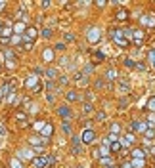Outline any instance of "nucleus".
<instances>
[{
    "instance_id": "16",
    "label": "nucleus",
    "mask_w": 155,
    "mask_h": 168,
    "mask_svg": "<svg viewBox=\"0 0 155 168\" xmlns=\"http://www.w3.org/2000/svg\"><path fill=\"white\" fill-rule=\"evenodd\" d=\"M130 155H132V159H146L148 153H146V149H142V147H132L130 149Z\"/></svg>"
},
{
    "instance_id": "5",
    "label": "nucleus",
    "mask_w": 155,
    "mask_h": 168,
    "mask_svg": "<svg viewBox=\"0 0 155 168\" xmlns=\"http://www.w3.org/2000/svg\"><path fill=\"white\" fill-rule=\"evenodd\" d=\"M130 17V12H128V8H124V6H119L115 10V19L117 21H121V23H123V21H126Z\"/></svg>"
},
{
    "instance_id": "31",
    "label": "nucleus",
    "mask_w": 155,
    "mask_h": 168,
    "mask_svg": "<svg viewBox=\"0 0 155 168\" xmlns=\"http://www.w3.org/2000/svg\"><path fill=\"white\" fill-rule=\"evenodd\" d=\"M15 120H17V122H27V113L17 111V113H15Z\"/></svg>"
},
{
    "instance_id": "43",
    "label": "nucleus",
    "mask_w": 155,
    "mask_h": 168,
    "mask_svg": "<svg viewBox=\"0 0 155 168\" xmlns=\"http://www.w3.org/2000/svg\"><path fill=\"white\" fill-rule=\"evenodd\" d=\"M94 58L100 61V59H105V54H103V52H96V54H94Z\"/></svg>"
},
{
    "instance_id": "13",
    "label": "nucleus",
    "mask_w": 155,
    "mask_h": 168,
    "mask_svg": "<svg viewBox=\"0 0 155 168\" xmlns=\"http://www.w3.org/2000/svg\"><path fill=\"white\" fill-rule=\"evenodd\" d=\"M140 25H142V27H155V17H153V15L144 13L142 17H140Z\"/></svg>"
},
{
    "instance_id": "40",
    "label": "nucleus",
    "mask_w": 155,
    "mask_h": 168,
    "mask_svg": "<svg viewBox=\"0 0 155 168\" xmlns=\"http://www.w3.org/2000/svg\"><path fill=\"white\" fill-rule=\"evenodd\" d=\"M46 159H48V166H52V164L58 162V157H54V155H46Z\"/></svg>"
},
{
    "instance_id": "19",
    "label": "nucleus",
    "mask_w": 155,
    "mask_h": 168,
    "mask_svg": "<svg viewBox=\"0 0 155 168\" xmlns=\"http://www.w3.org/2000/svg\"><path fill=\"white\" fill-rule=\"evenodd\" d=\"M155 140V128H148L144 132V143H151Z\"/></svg>"
},
{
    "instance_id": "42",
    "label": "nucleus",
    "mask_w": 155,
    "mask_h": 168,
    "mask_svg": "<svg viewBox=\"0 0 155 168\" xmlns=\"http://www.w3.org/2000/svg\"><path fill=\"white\" fill-rule=\"evenodd\" d=\"M96 6L98 8H105L107 6V0H96Z\"/></svg>"
},
{
    "instance_id": "45",
    "label": "nucleus",
    "mask_w": 155,
    "mask_h": 168,
    "mask_svg": "<svg viewBox=\"0 0 155 168\" xmlns=\"http://www.w3.org/2000/svg\"><path fill=\"white\" fill-rule=\"evenodd\" d=\"M103 86H105V80H103V78H102V80H96V88H98V90L103 88Z\"/></svg>"
},
{
    "instance_id": "48",
    "label": "nucleus",
    "mask_w": 155,
    "mask_h": 168,
    "mask_svg": "<svg viewBox=\"0 0 155 168\" xmlns=\"http://www.w3.org/2000/svg\"><path fill=\"white\" fill-rule=\"evenodd\" d=\"M42 8H50V0H42V4H40Z\"/></svg>"
},
{
    "instance_id": "30",
    "label": "nucleus",
    "mask_w": 155,
    "mask_h": 168,
    "mask_svg": "<svg viewBox=\"0 0 155 168\" xmlns=\"http://www.w3.org/2000/svg\"><path fill=\"white\" fill-rule=\"evenodd\" d=\"M19 42H23V34H12V38H10V44L15 46V44H19Z\"/></svg>"
},
{
    "instance_id": "9",
    "label": "nucleus",
    "mask_w": 155,
    "mask_h": 168,
    "mask_svg": "<svg viewBox=\"0 0 155 168\" xmlns=\"http://www.w3.org/2000/svg\"><path fill=\"white\" fill-rule=\"evenodd\" d=\"M121 142V145H124V147H128V145H134L136 143V134H132V132H126L123 136V140H119Z\"/></svg>"
},
{
    "instance_id": "50",
    "label": "nucleus",
    "mask_w": 155,
    "mask_h": 168,
    "mask_svg": "<svg viewBox=\"0 0 155 168\" xmlns=\"http://www.w3.org/2000/svg\"><path fill=\"white\" fill-rule=\"evenodd\" d=\"M4 6H6V4H4V2H0V10H2V8H4Z\"/></svg>"
},
{
    "instance_id": "36",
    "label": "nucleus",
    "mask_w": 155,
    "mask_h": 168,
    "mask_svg": "<svg viewBox=\"0 0 155 168\" xmlns=\"http://www.w3.org/2000/svg\"><path fill=\"white\" fill-rule=\"evenodd\" d=\"M10 166L12 168H23V164H21L19 159H12V161H10Z\"/></svg>"
},
{
    "instance_id": "39",
    "label": "nucleus",
    "mask_w": 155,
    "mask_h": 168,
    "mask_svg": "<svg viewBox=\"0 0 155 168\" xmlns=\"http://www.w3.org/2000/svg\"><path fill=\"white\" fill-rule=\"evenodd\" d=\"M52 32H54V31H52L50 27H46V29H42V36H44V38H50Z\"/></svg>"
},
{
    "instance_id": "4",
    "label": "nucleus",
    "mask_w": 155,
    "mask_h": 168,
    "mask_svg": "<svg viewBox=\"0 0 155 168\" xmlns=\"http://www.w3.org/2000/svg\"><path fill=\"white\" fill-rule=\"evenodd\" d=\"M94 140H96V132H94V128L82 130V134H80V143H82V145H92Z\"/></svg>"
},
{
    "instance_id": "44",
    "label": "nucleus",
    "mask_w": 155,
    "mask_h": 168,
    "mask_svg": "<svg viewBox=\"0 0 155 168\" xmlns=\"http://www.w3.org/2000/svg\"><path fill=\"white\" fill-rule=\"evenodd\" d=\"M46 101H48V103H54V96H52V92H46Z\"/></svg>"
},
{
    "instance_id": "12",
    "label": "nucleus",
    "mask_w": 155,
    "mask_h": 168,
    "mask_svg": "<svg viewBox=\"0 0 155 168\" xmlns=\"http://www.w3.org/2000/svg\"><path fill=\"white\" fill-rule=\"evenodd\" d=\"M58 115L63 118V120H67V118H71L73 116V111L69 109V105H59L58 107Z\"/></svg>"
},
{
    "instance_id": "34",
    "label": "nucleus",
    "mask_w": 155,
    "mask_h": 168,
    "mask_svg": "<svg viewBox=\"0 0 155 168\" xmlns=\"http://www.w3.org/2000/svg\"><path fill=\"white\" fill-rule=\"evenodd\" d=\"M105 118H107V113H105V111H98L96 113V120L98 122H102V120H105Z\"/></svg>"
},
{
    "instance_id": "22",
    "label": "nucleus",
    "mask_w": 155,
    "mask_h": 168,
    "mask_svg": "<svg viewBox=\"0 0 155 168\" xmlns=\"http://www.w3.org/2000/svg\"><path fill=\"white\" fill-rule=\"evenodd\" d=\"M12 29H13V34H23L25 32V23H21V21H17L15 25H12Z\"/></svg>"
},
{
    "instance_id": "51",
    "label": "nucleus",
    "mask_w": 155,
    "mask_h": 168,
    "mask_svg": "<svg viewBox=\"0 0 155 168\" xmlns=\"http://www.w3.org/2000/svg\"><path fill=\"white\" fill-rule=\"evenodd\" d=\"M78 168H84V166H78Z\"/></svg>"
},
{
    "instance_id": "38",
    "label": "nucleus",
    "mask_w": 155,
    "mask_h": 168,
    "mask_svg": "<svg viewBox=\"0 0 155 168\" xmlns=\"http://www.w3.org/2000/svg\"><path fill=\"white\" fill-rule=\"evenodd\" d=\"M27 109H29V113H39V105L37 103H29L27 105Z\"/></svg>"
},
{
    "instance_id": "46",
    "label": "nucleus",
    "mask_w": 155,
    "mask_h": 168,
    "mask_svg": "<svg viewBox=\"0 0 155 168\" xmlns=\"http://www.w3.org/2000/svg\"><path fill=\"white\" fill-rule=\"evenodd\" d=\"M65 40H67V42H73V40H75V34L67 32V34H65Z\"/></svg>"
},
{
    "instance_id": "17",
    "label": "nucleus",
    "mask_w": 155,
    "mask_h": 168,
    "mask_svg": "<svg viewBox=\"0 0 155 168\" xmlns=\"http://www.w3.org/2000/svg\"><path fill=\"white\" fill-rule=\"evenodd\" d=\"M71 143H73V153L78 155L82 151V143H80V138L78 136H71Z\"/></svg>"
},
{
    "instance_id": "53",
    "label": "nucleus",
    "mask_w": 155,
    "mask_h": 168,
    "mask_svg": "<svg viewBox=\"0 0 155 168\" xmlns=\"http://www.w3.org/2000/svg\"><path fill=\"white\" fill-rule=\"evenodd\" d=\"M0 97H2V96H0Z\"/></svg>"
},
{
    "instance_id": "15",
    "label": "nucleus",
    "mask_w": 155,
    "mask_h": 168,
    "mask_svg": "<svg viewBox=\"0 0 155 168\" xmlns=\"http://www.w3.org/2000/svg\"><path fill=\"white\" fill-rule=\"evenodd\" d=\"M144 36H146V32H144V29H142V27H140V29H132V42L140 44Z\"/></svg>"
},
{
    "instance_id": "3",
    "label": "nucleus",
    "mask_w": 155,
    "mask_h": 168,
    "mask_svg": "<svg viewBox=\"0 0 155 168\" xmlns=\"http://www.w3.org/2000/svg\"><path fill=\"white\" fill-rule=\"evenodd\" d=\"M2 58H4V61H2V63L6 65L8 69H15V65H17V59H15V54H13L12 48H6V50L2 52Z\"/></svg>"
},
{
    "instance_id": "2",
    "label": "nucleus",
    "mask_w": 155,
    "mask_h": 168,
    "mask_svg": "<svg viewBox=\"0 0 155 168\" xmlns=\"http://www.w3.org/2000/svg\"><path fill=\"white\" fill-rule=\"evenodd\" d=\"M103 36V31L100 27H88L86 29V40L90 42V44H98Z\"/></svg>"
},
{
    "instance_id": "27",
    "label": "nucleus",
    "mask_w": 155,
    "mask_h": 168,
    "mask_svg": "<svg viewBox=\"0 0 155 168\" xmlns=\"http://www.w3.org/2000/svg\"><path fill=\"white\" fill-rule=\"evenodd\" d=\"M130 164H132V168H144L146 161L144 159H130Z\"/></svg>"
},
{
    "instance_id": "8",
    "label": "nucleus",
    "mask_w": 155,
    "mask_h": 168,
    "mask_svg": "<svg viewBox=\"0 0 155 168\" xmlns=\"http://www.w3.org/2000/svg\"><path fill=\"white\" fill-rule=\"evenodd\" d=\"M25 88H29V90H35V88H37V86H39L40 84V78L37 77V75H29V77L25 78Z\"/></svg>"
},
{
    "instance_id": "35",
    "label": "nucleus",
    "mask_w": 155,
    "mask_h": 168,
    "mask_svg": "<svg viewBox=\"0 0 155 168\" xmlns=\"http://www.w3.org/2000/svg\"><path fill=\"white\" fill-rule=\"evenodd\" d=\"M124 65H126L128 69H136V67H138V61H134V59H124Z\"/></svg>"
},
{
    "instance_id": "11",
    "label": "nucleus",
    "mask_w": 155,
    "mask_h": 168,
    "mask_svg": "<svg viewBox=\"0 0 155 168\" xmlns=\"http://www.w3.org/2000/svg\"><path fill=\"white\" fill-rule=\"evenodd\" d=\"M103 78H105L107 82H117V80H119V73H117V69L109 67V69L105 71V75H103Z\"/></svg>"
},
{
    "instance_id": "14",
    "label": "nucleus",
    "mask_w": 155,
    "mask_h": 168,
    "mask_svg": "<svg viewBox=\"0 0 155 168\" xmlns=\"http://www.w3.org/2000/svg\"><path fill=\"white\" fill-rule=\"evenodd\" d=\"M54 58H56L54 48H44V52H42V59H44V63H52Z\"/></svg>"
},
{
    "instance_id": "47",
    "label": "nucleus",
    "mask_w": 155,
    "mask_h": 168,
    "mask_svg": "<svg viewBox=\"0 0 155 168\" xmlns=\"http://www.w3.org/2000/svg\"><path fill=\"white\" fill-rule=\"evenodd\" d=\"M121 168H132V164H130V161H126V162L121 164Z\"/></svg>"
},
{
    "instance_id": "21",
    "label": "nucleus",
    "mask_w": 155,
    "mask_h": 168,
    "mask_svg": "<svg viewBox=\"0 0 155 168\" xmlns=\"http://www.w3.org/2000/svg\"><path fill=\"white\" fill-rule=\"evenodd\" d=\"M65 99L73 103V101H78V99H80V96H78V92H77V90H69L67 94H65Z\"/></svg>"
},
{
    "instance_id": "7",
    "label": "nucleus",
    "mask_w": 155,
    "mask_h": 168,
    "mask_svg": "<svg viewBox=\"0 0 155 168\" xmlns=\"http://www.w3.org/2000/svg\"><path fill=\"white\" fill-rule=\"evenodd\" d=\"M37 36H39V29H37V27H27L25 32H23V40H31V42H35Z\"/></svg>"
},
{
    "instance_id": "28",
    "label": "nucleus",
    "mask_w": 155,
    "mask_h": 168,
    "mask_svg": "<svg viewBox=\"0 0 155 168\" xmlns=\"http://www.w3.org/2000/svg\"><path fill=\"white\" fill-rule=\"evenodd\" d=\"M100 164H102V166H113V164H115V161H113V157H103V159H100Z\"/></svg>"
},
{
    "instance_id": "26",
    "label": "nucleus",
    "mask_w": 155,
    "mask_h": 168,
    "mask_svg": "<svg viewBox=\"0 0 155 168\" xmlns=\"http://www.w3.org/2000/svg\"><path fill=\"white\" fill-rule=\"evenodd\" d=\"M103 157H113L109 151V145H100V159H103Z\"/></svg>"
},
{
    "instance_id": "49",
    "label": "nucleus",
    "mask_w": 155,
    "mask_h": 168,
    "mask_svg": "<svg viewBox=\"0 0 155 168\" xmlns=\"http://www.w3.org/2000/svg\"><path fill=\"white\" fill-rule=\"evenodd\" d=\"M67 80H69L67 77H59V84H67Z\"/></svg>"
},
{
    "instance_id": "23",
    "label": "nucleus",
    "mask_w": 155,
    "mask_h": 168,
    "mask_svg": "<svg viewBox=\"0 0 155 168\" xmlns=\"http://www.w3.org/2000/svg\"><path fill=\"white\" fill-rule=\"evenodd\" d=\"M52 132H54V126L46 122V126H44V128H42V132H40V136L44 138V140H48V138L52 136Z\"/></svg>"
},
{
    "instance_id": "10",
    "label": "nucleus",
    "mask_w": 155,
    "mask_h": 168,
    "mask_svg": "<svg viewBox=\"0 0 155 168\" xmlns=\"http://www.w3.org/2000/svg\"><path fill=\"white\" fill-rule=\"evenodd\" d=\"M31 162H33V166H35V168H46V166H48V159H46V155L35 157Z\"/></svg>"
},
{
    "instance_id": "25",
    "label": "nucleus",
    "mask_w": 155,
    "mask_h": 168,
    "mask_svg": "<svg viewBox=\"0 0 155 168\" xmlns=\"http://www.w3.org/2000/svg\"><path fill=\"white\" fill-rule=\"evenodd\" d=\"M109 134H113V136H119V134H121V122H111Z\"/></svg>"
},
{
    "instance_id": "1",
    "label": "nucleus",
    "mask_w": 155,
    "mask_h": 168,
    "mask_svg": "<svg viewBox=\"0 0 155 168\" xmlns=\"http://www.w3.org/2000/svg\"><path fill=\"white\" fill-rule=\"evenodd\" d=\"M109 38H111V42L113 44H117L119 48H128V40L124 38V34H123V31L121 29H109Z\"/></svg>"
},
{
    "instance_id": "24",
    "label": "nucleus",
    "mask_w": 155,
    "mask_h": 168,
    "mask_svg": "<svg viewBox=\"0 0 155 168\" xmlns=\"http://www.w3.org/2000/svg\"><path fill=\"white\" fill-rule=\"evenodd\" d=\"M44 75H46V80H54V78L58 77V69H54V67H48L44 71Z\"/></svg>"
},
{
    "instance_id": "20",
    "label": "nucleus",
    "mask_w": 155,
    "mask_h": 168,
    "mask_svg": "<svg viewBox=\"0 0 155 168\" xmlns=\"http://www.w3.org/2000/svg\"><path fill=\"white\" fill-rule=\"evenodd\" d=\"M117 82H119V86H117V92H119V94H126V92L130 90V84L126 82V80H121V78H119Z\"/></svg>"
},
{
    "instance_id": "33",
    "label": "nucleus",
    "mask_w": 155,
    "mask_h": 168,
    "mask_svg": "<svg viewBox=\"0 0 155 168\" xmlns=\"http://www.w3.org/2000/svg\"><path fill=\"white\" fill-rule=\"evenodd\" d=\"M46 126V122L44 120H37V122L33 124V128H35V132H42V128Z\"/></svg>"
},
{
    "instance_id": "18",
    "label": "nucleus",
    "mask_w": 155,
    "mask_h": 168,
    "mask_svg": "<svg viewBox=\"0 0 155 168\" xmlns=\"http://www.w3.org/2000/svg\"><path fill=\"white\" fill-rule=\"evenodd\" d=\"M146 111H149V113H155V94L148 96V99H146Z\"/></svg>"
},
{
    "instance_id": "6",
    "label": "nucleus",
    "mask_w": 155,
    "mask_h": 168,
    "mask_svg": "<svg viewBox=\"0 0 155 168\" xmlns=\"http://www.w3.org/2000/svg\"><path fill=\"white\" fill-rule=\"evenodd\" d=\"M15 159H19V161H33L35 159V151L33 149H19Z\"/></svg>"
},
{
    "instance_id": "41",
    "label": "nucleus",
    "mask_w": 155,
    "mask_h": 168,
    "mask_svg": "<svg viewBox=\"0 0 155 168\" xmlns=\"http://www.w3.org/2000/svg\"><path fill=\"white\" fill-rule=\"evenodd\" d=\"M54 50H58V52H63V50H65V44H63V42H58V44L54 46Z\"/></svg>"
},
{
    "instance_id": "29",
    "label": "nucleus",
    "mask_w": 155,
    "mask_h": 168,
    "mask_svg": "<svg viewBox=\"0 0 155 168\" xmlns=\"http://www.w3.org/2000/svg\"><path fill=\"white\" fill-rule=\"evenodd\" d=\"M92 111H94V105H92L90 101H84L82 103V115H90Z\"/></svg>"
},
{
    "instance_id": "37",
    "label": "nucleus",
    "mask_w": 155,
    "mask_h": 168,
    "mask_svg": "<svg viewBox=\"0 0 155 168\" xmlns=\"http://www.w3.org/2000/svg\"><path fill=\"white\" fill-rule=\"evenodd\" d=\"M33 44H35V42H31V40H23V50H27V52L33 50Z\"/></svg>"
},
{
    "instance_id": "52",
    "label": "nucleus",
    "mask_w": 155,
    "mask_h": 168,
    "mask_svg": "<svg viewBox=\"0 0 155 168\" xmlns=\"http://www.w3.org/2000/svg\"><path fill=\"white\" fill-rule=\"evenodd\" d=\"M0 71H2V67H0Z\"/></svg>"
},
{
    "instance_id": "32",
    "label": "nucleus",
    "mask_w": 155,
    "mask_h": 168,
    "mask_svg": "<svg viewBox=\"0 0 155 168\" xmlns=\"http://www.w3.org/2000/svg\"><path fill=\"white\" fill-rule=\"evenodd\" d=\"M61 130H63V132L67 134V136H73L71 126H69V120H63V122H61Z\"/></svg>"
}]
</instances>
